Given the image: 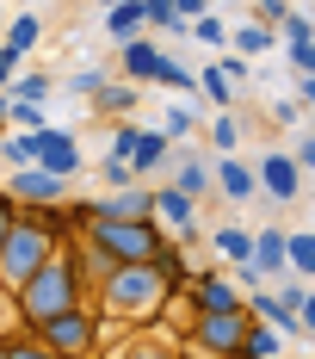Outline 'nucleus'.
Returning a JSON list of instances; mask_svg holds the SVG:
<instances>
[{
	"mask_svg": "<svg viewBox=\"0 0 315 359\" xmlns=\"http://www.w3.org/2000/svg\"><path fill=\"white\" fill-rule=\"evenodd\" d=\"M74 266H80V279H93V285H99V279H111L124 260H111V248H99V242H80V260H74Z\"/></svg>",
	"mask_w": 315,
	"mask_h": 359,
	"instance_id": "nucleus-21",
	"label": "nucleus"
},
{
	"mask_svg": "<svg viewBox=\"0 0 315 359\" xmlns=\"http://www.w3.org/2000/svg\"><path fill=\"white\" fill-rule=\"evenodd\" d=\"M174 297V279L161 273V260H124L111 279H99V310L118 323H148L161 316Z\"/></svg>",
	"mask_w": 315,
	"mask_h": 359,
	"instance_id": "nucleus-1",
	"label": "nucleus"
},
{
	"mask_svg": "<svg viewBox=\"0 0 315 359\" xmlns=\"http://www.w3.org/2000/svg\"><path fill=\"white\" fill-rule=\"evenodd\" d=\"M155 217H161V223H174L186 242L198 236V198H186L179 186H161V192H155Z\"/></svg>",
	"mask_w": 315,
	"mask_h": 359,
	"instance_id": "nucleus-13",
	"label": "nucleus"
},
{
	"mask_svg": "<svg viewBox=\"0 0 315 359\" xmlns=\"http://www.w3.org/2000/svg\"><path fill=\"white\" fill-rule=\"evenodd\" d=\"M192 124H198V118H192L186 106H174V111H167V124H161V130H167V137L179 143V137H192Z\"/></svg>",
	"mask_w": 315,
	"mask_h": 359,
	"instance_id": "nucleus-38",
	"label": "nucleus"
},
{
	"mask_svg": "<svg viewBox=\"0 0 315 359\" xmlns=\"http://www.w3.org/2000/svg\"><path fill=\"white\" fill-rule=\"evenodd\" d=\"M31 334H37V341H43L56 359H87V353H99V310L74 304V310H62V316L37 323Z\"/></svg>",
	"mask_w": 315,
	"mask_h": 359,
	"instance_id": "nucleus-6",
	"label": "nucleus"
},
{
	"mask_svg": "<svg viewBox=\"0 0 315 359\" xmlns=\"http://www.w3.org/2000/svg\"><path fill=\"white\" fill-rule=\"evenodd\" d=\"M0 359H6V347H0Z\"/></svg>",
	"mask_w": 315,
	"mask_h": 359,
	"instance_id": "nucleus-48",
	"label": "nucleus"
},
{
	"mask_svg": "<svg viewBox=\"0 0 315 359\" xmlns=\"http://www.w3.org/2000/svg\"><path fill=\"white\" fill-rule=\"evenodd\" d=\"M247 310H253L260 323H272L279 334H290V341H309V334H303V316H297V304H290L284 291H266V285H260L253 297H247Z\"/></svg>",
	"mask_w": 315,
	"mask_h": 359,
	"instance_id": "nucleus-10",
	"label": "nucleus"
},
{
	"mask_svg": "<svg viewBox=\"0 0 315 359\" xmlns=\"http://www.w3.org/2000/svg\"><path fill=\"white\" fill-rule=\"evenodd\" d=\"M0 347H6V359H56L43 341H37V334H6Z\"/></svg>",
	"mask_w": 315,
	"mask_h": 359,
	"instance_id": "nucleus-29",
	"label": "nucleus"
},
{
	"mask_svg": "<svg viewBox=\"0 0 315 359\" xmlns=\"http://www.w3.org/2000/svg\"><path fill=\"white\" fill-rule=\"evenodd\" d=\"M284 266H290V273H303V279H315V229H297V236H290Z\"/></svg>",
	"mask_w": 315,
	"mask_h": 359,
	"instance_id": "nucleus-24",
	"label": "nucleus"
},
{
	"mask_svg": "<svg viewBox=\"0 0 315 359\" xmlns=\"http://www.w3.org/2000/svg\"><path fill=\"white\" fill-rule=\"evenodd\" d=\"M241 334H247V310H210L192 323V347L210 359H241Z\"/></svg>",
	"mask_w": 315,
	"mask_h": 359,
	"instance_id": "nucleus-7",
	"label": "nucleus"
},
{
	"mask_svg": "<svg viewBox=\"0 0 315 359\" xmlns=\"http://www.w3.org/2000/svg\"><path fill=\"white\" fill-rule=\"evenodd\" d=\"M198 93H204L210 106H235V81H229L223 69H204V74H198Z\"/></svg>",
	"mask_w": 315,
	"mask_h": 359,
	"instance_id": "nucleus-26",
	"label": "nucleus"
},
{
	"mask_svg": "<svg viewBox=\"0 0 315 359\" xmlns=\"http://www.w3.org/2000/svg\"><path fill=\"white\" fill-rule=\"evenodd\" d=\"M69 93L74 100H99L105 93V69H74L69 74Z\"/></svg>",
	"mask_w": 315,
	"mask_h": 359,
	"instance_id": "nucleus-28",
	"label": "nucleus"
},
{
	"mask_svg": "<svg viewBox=\"0 0 315 359\" xmlns=\"http://www.w3.org/2000/svg\"><path fill=\"white\" fill-rule=\"evenodd\" d=\"M99 174H105V186H136V168H130L124 155H105V161H99Z\"/></svg>",
	"mask_w": 315,
	"mask_h": 359,
	"instance_id": "nucleus-33",
	"label": "nucleus"
},
{
	"mask_svg": "<svg viewBox=\"0 0 315 359\" xmlns=\"http://www.w3.org/2000/svg\"><path fill=\"white\" fill-rule=\"evenodd\" d=\"M6 118H13L19 130H43V106H37V100H13V106H6Z\"/></svg>",
	"mask_w": 315,
	"mask_h": 359,
	"instance_id": "nucleus-32",
	"label": "nucleus"
},
{
	"mask_svg": "<svg viewBox=\"0 0 315 359\" xmlns=\"http://www.w3.org/2000/svg\"><path fill=\"white\" fill-rule=\"evenodd\" d=\"M25 137H31V161H37V168H50V174H62V180L80 168V143H74L69 130L43 124V130H25Z\"/></svg>",
	"mask_w": 315,
	"mask_h": 359,
	"instance_id": "nucleus-8",
	"label": "nucleus"
},
{
	"mask_svg": "<svg viewBox=\"0 0 315 359\" xmlns=\"http://www.w3.org/2000/svg\"><path fill=\"white\" fill-rule=\"evenodd\" d=\"M253 174H260V192L266 198H297V186H303V168H297L290 149H266Z\"/></svg>",
	"mask_w": 315,
	"mask_h": 359,
	"instance_id": "nucleus-9",
	"label": "nucleus"
},
{
	"mask_svg": "<svg viewBox=\"0 0 315 359\" xmlns=\"http://www.w3.org/2000/svg\"><path fill=\"white\" fill-rule=\"evenodd\" d=\"M0 161L6 168H31V137L19 130V137H0Z\"/></svg>",
	"mask_w": 315,
	"mask_h": 359,
	"instance_id": "nucleus-30",
	"label": "nucleus"
},
{
	"mask_svg": "<svg viewBox=\"0 0 315 359\" xmlns=\"http://www.w3.org/2000/svg\"><path fill=\"white\" fill-rule=\"evenodd\" d=\"M174 186L186 198H204V192H216V174H210V161H198V155H179L174 161Z\"/></svg>",
	"mask_w": 315,
	"mask_h": 359,
	"instance_id": "nucleus-16",
	"label": "nucleus"
},
{
	"mask_svg": "<svg viewBox=\"0 0 315 359\" xmlns=\"http://www.w3.org/2000/svg\"><path fill=\"white\" fill-rule=\"evenodd\" d=\"M210 174H216V192H223V198H253V192H260V174H253L247 161H235V155H223Z\"/></svg>",
	"mask_w": 315,
	"mask_h": 359,
	"instance_id": "nucleus-15",
	"label": "nucleus"
},
{
	"mask_svg": "<svg viewBox=\"0 0 315 359\" xmlns=\"http://www.w3.org/2000/svg\"><path fill=\"white\" fill-rule=\"evenodd\" d=\"M284 353V334L272 323H260V316H253V323H247V334H241V359H279Z\"/></svg>",
	"mask_w": 315,
	"mask_h": 359,
	"instance_id": "nucleus-18",
	"label": "nucleus"
},
{
	"mask_svg": "<svg viewBox=\"0 0 315 359\" xmlns=\"http://www.w3.org/2000/svg\"><path fill=\"white\" fill-rule=\"evenodd\" d=\"M13 297H19V323H25V328L50 323V316H62V310H74V304H80V266L56 248V254L31 273V279H25V285L13 291Z\"/></svg>",
	"mask_w": 315,
	"mask_h": 359,
	"instance_id": "nucleus-2",
	"label": "nucleus"
},
{
	"mask_svg": "<svg viewBox=\"0 0 315 359\" xmlns=\"http://www.w3.org/2000/svg\"><path fill=\"white\" fill-rule=\"evenodd\" d=\"M6 93H13V100H43V93H50V74H19Z\"/></svg>",
	"mask_w": 315,
	"mask_h": 359,
	"instance_id": "nucleus-35",
	"label": "nucleus"
},
{
	"mask_svg": "<svg viewBox=\"0 0 315 359\" xmlns=\"http://www.w3.org/2000/svg\"><path fill=\"white\" fill-rule=\"evenodd\" d=\"M124 359H179V353H174V347H161V341H136Z\"/></svg>",
	"mask_w": 315,
	"mask_h": 359,
	"instance_id": "nucleus-40",
	"label": "nucleus"
},
{
	"mask_svg": "<svg viewBox=\"0 0 315 359\" xmlns=\"http://www.w3.org/2000/svg\"><path fill=\"white\" fill-rule=\"evenodd\" d=\"M87 242L111 248V260H155L161 254V229H155V217H93Z\"/></svg>",
	"mask_w": 315,
	"mask_h": 359,
	"instance_id": "nucleus-4",
	"label": "nucleus"
},
{
	"mask_svg": "<svg viewBox=\"0 0 315 359\" xmlns=\"http://www.w3.org/2000/svg\"><path fill=\"white\" fill-rule=\"evenodd\" d=\"M284 248H290L284 229H260V236H253V266H260L266 279H279L284 273Z\"/></svg>",
	"mask_w": 315,
	"mask_h": 359,
	"instance_id": "nucleus-17",
	"label": "nucleus"
},
{
	"mask_svg": "<svg viewBox=\"0 0 315 359\" xmlns=\"http://www.w3.org/2000/svg\"><path fill=\"white\" fill-rule=\"evenodd\" d=\"M62 186H69L62 174H50V168H37V161H31V168H13V186H6V192H13L19 205H56Z\"/></svg>",
	"mask_w": 315,
	"mask_h": 359,
	"instance_id": "nucleus-11",
	"label": "nucleus"
},
{
	"mask_svg": "<svg viewBox=\"0 0 315 359\" xmlns=\"http://www.w3.org/2000/svg\"><path fill=\"white\" fill-rule=\"evenodd\" d=\"M297 316H303V334L315 341V291H303V304H297Z\"/></svg>",
	"mask_w": 315,
	"mask_h": 359,
	"instance_id": "nucleus-45",
	"label": "nucleus"
},
{
	"mask_svg": "<svg viewBox=\"0 0 315 359\" xmlns=\"http://www.w3.org/2000/svg\"><path fill=\"white\" fill-rule=\"evenodd\" d=\"M142 19H148V25H161V32H192V25L174 13V0H142Z\"/></svg>",
	"mask_w": 315,
	"mask_h": 359,
	"instance_id": "nucleus-27",
	"label": "nucleus"
},
{
	"mask_svg": "<svg viewBox=\"0 0 315 359\" xmlns=\"http://www.w3.org/2000/svg\"><path fill=\"white\" fill-rule=\"evenodd\" d=\"M37 37H43V19H37V13H19V19H6V37H0V43L19 50V56H31Z\"/></svg>",
	"mask_w": 315,
	"mask_h": 359,
	"instance_id": "nucleus-19",
	"label": "nucleus"
},
{
	"mask_svg": "<svg viewBox=\"0 0 315 359\" xmlns=\"http://www.w3.org/2000/svg\"><path fill=\"white\" fill-rule=\"evenodd\" d=\"M210 143H216V149H235V143H241V130H235V118H229V111L210 124Z\"/></svg>",
	"mask_w": 315,
	"mask_h": 359,
	"instance_id": "nucleus-36",
	"label": "nucleus"
},
{
	"mask_svg": "<svg viewBox=\"0 0 315 359\" xmlns=\"http://www.w3.org/2000/svg\"><path fill=\"white\" fill-rule=\"evenodd\" d=\"M284 13H290L284 0H253V19H260V25H272V32L284 25Z\"/></svg>",
	"mask_w": 315,
	"mask_h": 359,
	"instance_id": "nucleus-37",
	"label": "nucleus"
},
{
	"mask_svg": "<svg viewBox=\"0 0 315 359\" xmlns=\"http://www.w3.org/2000/svg\"><path fill=\"white\" fill-rule=\"evenodd\" d=\"M136 100H142V93H136V81H124V87H111V81H105V93L93 100V106H99L105 118H130V111H136Z\"/></svg>",
	"mask_w": 315,
	"mask_h": 359,
	"instance_id": "nucleus-23",
	"label": "nucleus"
},
{
	"mask_svg": "<svg viewBox=\"0 0 315 359\" xmlns=\"http://www.w3.org/2000/svg\"><path fill=\"white\" fill-rule=\"evenodd\" d=\"M216 69H223V74H229V81H235V87H241V81H247V56H223Z\"/></svg>",
	"mask_w": 315,
	"mask_h": 359,
	"instance_id": "nucleus-44",
	"label": "nucleus"
},
{
	"mask_svg": "<svg viewBox=\"0 0 315 359\" xmlns=\"http://www.w3.org/2000/svg\"><path fill=\"white\" fill-rule=\"evenodd\" d=\"M118 69L130 74V81H161V87H179V93H192V87H198V74L192 69H179L174 56H167V50H161V43H148V37H124V43H118Z\"/></svg>",
	"mask_w": 315,
	"mask_h": 359,
	"instance_id": "nucleus-5",
	"label": "nucleus"
},
{
	"mask_svg": "<svg viewBox=\"0 0 315 359\" xmlns=\"http://www.w3.org/2000/svg\"><path fill=\"white\" fill-rule=\"evenodd\" d=\"M174 13L192 25V19H204V13H210V0H174Z\"/></svg>",
	"mask_w": 315,
	"mask_h": 359,
	"instance_id": "nucleus-43",
	"label": "nucleus"
},
{
	"mask_svg": "<svg viewBox=\"0 0 315 359\" xmlns=\"http://www.w3.org/2000/svg\"><path fill=\"white\" fill-rule=\"evenodd\" d=\"M290 155H297V168H303V174H315V130H309L297 149H290Z\"/></svg>",
	"mask_w": 315,
	"mask_h": 359,
	"instance_id": "nucleus-42",
	"label": "nucleus"
},
{
	"mask_svg": "<svg viewBox=\"0 0 315 359\" xmlns=\"http://www.w3.org/2000/svg\"><path fill=\"white\" fill-rule=\"evenodd\" d=\"M142 25H148V19H142V0H118V6L105 13V32L118 37V43H124V37H136Z\"/></svg>",
	"mask_w": 315,
	"mask_h": 359,
	"instance_id": "nucleus-20",
	"label": "nucleus"
},
{
	"mask_svg": "<svg viewBox=\"0 0 315 359\" xmlns=\"http://www.w3.org/2000/svg\"><path fill=\"white\" fill-rule=\"evenodd\" d=\"M210 248L223 254L229 266H247V260H253V236H247V229H216V236H210Z\"/></svg>",
	"mask_w": 315,
	"mask_h": 359,
	"instance_id": "nucleus-22",
	"label": "nucleus"
},
{
	"mask_svg": "<svg viewBox=\"0 0 315 359\" xmlns=\"http://www.w3.org/2000/svg\"><path fill=\"white\" fill-rule=\"evenodd\" d=\"M279 37H284V43H309V37H315V19H303V13H284Z\"/></svg>",
	"mask_w": 315,
	"mask_h": 359,
	"instance_id": "nucleus-34",
	"label": "nucleus"
},
{
	"mask_svg": "<svg viewBox=\"0 0 315 359\" xmlns=\"http://www.w3.org/2000/svg\"><path fill=\"white\" fill-rule=\"evenodd\" d=\"M19 62H25V56H19V50H6V43H0V93H6V87H13V69H19Z\"/></svg>",
	"mask_w": 315,
	"mask_h": 359,
	"instance_id": "nucleus-41",
	"label": "nucleus"
},
{
	"mask_svg": "<svg viewBox=\"0 0 315 359\" xmlns=\"http://www.w3.org/2000/svg\"><path fill=\"white\" fill-rule=\"evenodd\" d=\"M0 37H6V13H0Z\"/></svg>",
	"mask_w": 315,
	"mask_h": 359,
	"instance_id": "nucleus-47",
	"label": "nucleus"
},
{
	"mask_svg": "<svg viewBox=\"0 0 315 359\" xmlns=\"http://www.w3.org/2000/svg\"><path fill=\"white\" fill-rule=\"evenodd\" d=\"M13 205H19V198H13V192H0V242H6V229H13V217H19Z\"/></svg>",
	"mask_w": 315,
	"mask_h": 359,
	"instance_id": "nucleus-46",
	"label": "nucleus"
},
{
	"mask_svg": "<svg viewBox=\"0 0 315 359\" xmlns=\"http://www.w3.org/2000/svg\"><path fill=\"white\" fill-rule=\"evenodd\" d=\"M50 254H56L50 223H43V217H13V229H6V242H0V285L19 291Z\"/></svg>",
	"mask_w": 315,
	"mask_h": 359,
	"instance_id": "nucleus-3",
	"label": "nucleus"
},
{
	"mask_svg": "<svg viewBox=\"0 0 315 359\" xmlns=\"http://www.w3.org/2000/svg\"><path fill=\"white\" fill-rule=\"evenodd\" d=\"M272 43H279V32H272V25H260V19L235 25V50H241V56H260V50H272Z\"/></svg>",
	"mask_w": 315,
	"mask_h": 359,
	"instance_id": "nucleus-25",
	"label": "nucleus"
},
{
	"mask_svg": "<svg viewBox=\"0 0 315 359\" xmlns=\"http://www.w3.org/2000/svg\"><path fill=\"white\" fill-rule=\"evenodd\" d=\"M290 69H297V74H315V37H309V43H290Z\"/></svg>",
	"mask_w": 315,
	"mask_h": 359,
	"instance_id": "nucleus-39",
	"label": "nucleus"
},
{
	"mask_svg": "<svg viewBox=\"0 0 315 359\" xmlns=\"http://www.w3.org/2000/svg\"><path fill=\"white\" fill-rule=\"evenodd\" d=\"M192 304H198V316H210V310H247V297H241V285L235 279H223V273H198L192 279Z\"/></svg>",
	"mask_w": 315,
	"mask_h": 359,
	"instance_id": "nucleus-12",
	"label": "nucleus"
},
{
	"mask_svg": "<svg viewBox=\"0 0 315 359\" xmlns=\"http://www.w3.org/2000/svg\"><path fill=\"white\" fill-rule=\"evenodd\" d=\"M167 149H174V137H167V130H136V143H130V168H136V180L155 174V168H167V161H174Z\"/></svg>",
	"mask_w": 315,
	"mask_h": 359,
	"instance_id": "nucleus-14",
	"label": "nucleus"
},
{
	"mask_svg": "<svg viewBox=\"0 0 315 359\" xmlns=\"http://www.w3.org/2000/svg\"><path fill=\"white\" fill-rule=\"evenodd\" d=\"M192 37H198V43H210V50H223V43H229V25H223V19H192Z\"/></svg>",
	"mask_w": 315,
	"mask_h": 359,
	"instance_id": "nucleus-31",
	"label": "nucleus"
}]
</instances>
